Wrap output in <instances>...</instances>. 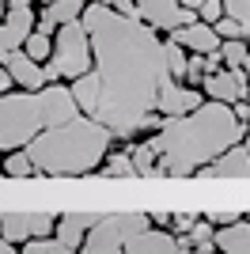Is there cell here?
<instances>
[{"label":"cell","instance_id":"9","mask_svg":"<svg viewBox=\"0 0 250 254\" xmlns=\"http://www.w3.org/2000/svg\"><path fill=\"white\" fill-rule=\"evenodd\" d=\"M201 91L216 103H235V99H247V72L243 64H220L216 72H208L201 80Z\"/></svg>","mask_w":250,"mask_h":254},{"label":"cell","instance_id":"22","mask_svg":"<svg viewBox=\"0 0 250 254\" xmlns=\"http://www.w3.org/2000/svg\"><path fill=\"white\" fill-rule=\"evenodd\" d=\"M19 247H23L27 254H64V251H68L57 235H31V239H23Z\"/></svg>","mask_w":250,"mask_h":254},{"label":"cell","instance_id":"24","mask_svg":"<svg viewBox=\"0 0 250 254\" xmlns=\"http://www.w3.org/2000/svg\"><path fill=\"white\" fill-rule=\"evenodd\" d=\"M163 61H167V72L175 76V80L186 76V50H182L178 42H171V38L163 42Z\"/></svg>","mask_w":250,"mask_h":254},{"label":"cell","instance_id":"17","mask_svg":"<svg viewBox=\"0 0 250 254\" xmlns=\"http://www.w3.org/2000/svg\"><path fill=\"white\" fill-rule=\"evenodd\" d=\"M212 243L216 251H228V254H250V220H228L220 224L216 232H212Z\"/></svg>","mask_w":250,"mask_h":254},{"label":"cell","instance_id":"37","mask_svg":"<svg viewBox=\"0 0 250 254\" xmlns=\"http://www.w3.org/2000/svg\"><path fill=\"white\" fill-rule=\"evenodd\" d=\"M243 144H247V152H250V126H247V133H243Z\"/></svg>","mask_w":250,"mask_h":254},{"label":"cell","instance_id":"7","mask_svg":"<svg viewBox=\"0 0 250 254\" xmlns=\"http://www.w3.org/2000/svg\"><path fill=\"white\" fill-rule=\"evenodd\" d=\"M53 212H0V235L19 247L31 235H53Z\"/></svg>","mask_w":250,"mask_h":254},{"label":"cell","instance_id":"20","mask_svg":"<svg viewBox=\"0 0 250 254\" xmlns=\"http://www.w3.org/2000/svg\"><path fill=\"white\" fill-rule=\"evenodd\" d=\"M0 171L8 179H31L34 175V163L27 156V148H8V156H0Z\"/></svg>","mask_w":250,"mask_h":254},{"label":"cell","instance_id":"21","mask_svg":"<svg viewBox=\"0 0 250 254\" xmlns=\"http://www.w3.org/2000/svg\"><path fill=\"white\" fill-rule=\"evenodd\" d=\"M129 159H133V171H136V175L152 179V171H156V148H152L148 140L133 144V148H129Z\"/></svg>","mask_w":250,"mask_h":254},{"label":"cell","instance_id":"35","mask_svg":"<svg viewBox=\"0 0 250 254\" xmlns=\"http://www.w3.org/2000/svg\"><path fill=\"white\" fill-rule=\"evenodd\" d=\"M178 4H182V8H193V11L201 8V0H178Z\"/></svg>","mask_w":250,"mask_h":254},{"label":"cell","instance_id":"29","mask_svg":"<svg viewBox=\"0 0 250 254\" xmlns=\"http://www.w3.org/2000/svg\"><path fill=\"white\" fill-rule=\"evenodd\" d=\"M220 15H224V0H201L197 19H205V23H216Z\"/></svg>","mask_w":250,"mask_h":254},{"label":"cell","instance_id":"11","mask_svg":"<svg viewBox=\"0 0 250 254\" xmlns=\"http://www.w3.org/2000/svg\"><path fill=\"white\" fill-rule=\"evenodd\" d=\"M201 87H189L175 76H167L163 84H159V95H156V114L163 118H175V114H189L193 106H201Z\"/></svg>","mask_w":250,"mask_h":254},{"label":"cell","instance_id":"18","mask_svg":"<svg viewBox=\"0 0 250 254\" xmlns=\"http://www.w3.org/2000/svg\"><path fill=\"white\" fill-rule=\"evenodd\" d=\"M91 224H95V212H64V216H57V224H53V235H57L68 251H80V243H83V235H87Z\"/></svg>","mask_w":250,"mask_h":254},{"label":"cell","instance_id":"12","mask_svg":"<svg viewBox=\"0 0 250 254\" xmlns=\"http://www.w3.org/2000/svg\"><path fill=\"white\" fill-rule=\"evenodd\" d=\"M189 239H178V235H171V228H156V224H148L144 232H136L125 239L122 251L129 254H175V251H186Z\"/></svg>","mask_w":250,"mask_h":254},{"label":"cell","instance_id":"25","mask_svg":"<svg viewBox=\"0 0 250 254\" xmlns=\"http://www.w3.org/2000/svg\"><path fill=\"white\" fill-rule=\"evenodd\" d=\"M247 38H220V57H224V64H243L247 61Z\"/></svg>","mask_w":250,"mask_h":254},{"label":"cell","instance_id":"13","mask_svg":"<svg viewBox=\"0 0 250 254\" xmlns=\"http://www.w3.org/2000/svg\"><path fill=\"white\" fill-rule=\"evenodd\" d=\"M34 15H38V11H31V4L4 11V19H0V57L11 53V50H19V46L27 42V34L34 31Z\"/></svg>","mask_w":250,"mask_h":254},{"label":"cell","instance_id":"28","mask_svg":"<svg viewBox=\"0 0 250 254\" xmlns=\"http://www.w3.org/2000/svg\"><path fill=\"white\" fill-rule=\"evenodd\" d=\"M224 15H231L243 27H250V0H224Z\"/></svg>","mask_w":250,"mask_h":254},{"label":"cell","instance_id":"31","mask_svg":"<svg viewBox=\"0 0 250 254\" xmlns=\"http://www.w3.org/2000/svg\"><path fill=\"white\" fill-rule=\"evenodd\" d=\"M106 8H114V11H122V15H136L140 19V11H136V4L133 0H103Z\"/></svg>","mask_w":250,"mask_h":254},{"label":"cell","instance_id":"26","mask_svg":"<svg viewBox=\"0 0 250 254\" xmlns=\"http://www.w3.org/2000/svg\"><path fill=\"white\" fill-rule=\"evenodd\" d=\"M189 247H197V251H216V243H212V224H205L201 216L193 220V228H189Z\"/></svg>","mask_w":250,"mask_h":254},{"label":"cell","instance_id":"30","mask_svg":"<svg viewBox=\"0 0 250 254\" xmlns=\"http://www.w3.org/2000/svg\"><path fill=\"white\" fill-rule=\"evenodd\" d=\"M193 220H197L193 212H171V224H167V228H175V232H189Z\"/></svg>","mask_w":250,"mask_h":254},{"label":"cell","instance_id":"27","mask_svg":"<svg viewBox=\"0 0 250 254\" xmlns=\"http://www.w3.org/2000/svg\"><path fill=\"white\" fill-rule=\"evenodd\" d=\"M212 31H216L220 38H247L250 42V27H243V23L231 19V15H220V19L212 23Z\"/></svg>","mask_w":250,"mask_h":254},{"label":"cell","instance_id":"34","mask_svg":"<svg viewBox=\"0 0 250 254\" xmlns=\"http://www.w3.org/2000/svg\"><path fill=\"white\" fill-rule=\"evenodd\" d=\"M11 251H19V247H15V243H8V239L0 235V254H11Z\"/></svg>","mask_w":250,"mask_h":254},{"label":"cell","instance_id":"36","mask_svg":"<svg viewBox=\"0 0 250 254\" xmlns=\"http://www.w3.org/2000/svg\"><path fill=\"white\" fill-rule=\"evenodd\" d=\"M23 4H34V0H8V8H23Z\"/></svg>","mask_w":250,"mask_h":254},{"label":"cell","instance_id":"15","mask_svg":"<svg viewBox=\"0 0 250 254\" xmlns=\"http://www.w3.org/2000/svg\"><path fill=\"white\" fill-rule=\"evenodd\" d=\"M0 64L11 72V80L19 87H27V91H34V87H46L50 80H46V68H42V61H34V57H27L23 53V46L19 50H11V53H4L0 57Z\"/></svg>","mask_w":250,"mask_h":254},{"label":"cell","instance_id":"14","mask_svg":"<svg viewBox=\"0 0 250 254\" xmlns=\"http://www.w3.org/2000/svg\"><path fill=\"white\" fill-rule=\"evenodd\" d=\"M167 38L178 42L186 53H212V50H220V34L212 31V23H205V19H193V23H186V27H175V31H167Z\"/></svg>","mask_w":250,"mask_h":254},{"label":"cell","instance_id":"8","mask_svg":"<svg viewBox=\"0 0 250 254\" xmlns=\"http://www.w3.org/2000/svg\"><path fill=\"white\" fill-rule=\"evenodd\" d=\"M136 11H140V19L152 23L159 34L175 31V27H186V23L197 19V11L193 8H182L178 0H133Z\"/></svg>","mask_w":250,"mask_h":254},{"label":"cell","instance_id":"2","mask_svg":"<svg viewBox=\"0 0 250 254\" xmlns=\"http://www.w3.org/2000/svg\"><path fill=\"white\" fill-rule=\"evenodd\" d=\"M247 122L231 114L228 103H208L193 106L189 114H175L163 118L159 129H152L148 144L156 148V171L152 179H189L201 163L216 159L220 152L243 140Z\"/></svg>","mask_w":250,"mask_h":254},{"label":"cell","instance_id":"16","mask_svg":"<svg viewBox=\"0 0 250 254\" xmlns=\"http://www.w3.org/2000/svg\"><path fill=\"white\" fill-rule=\"evenodd\" d=\"M83 4H87V0H50V4H46V11H38V15H34V31L53 34L57 27H61V23L80 19Z\"/></svg>","mask_w":250,"mask_h":254},{"label":"cell","instance_id":"4","mask_svg":"<svg viewBox=\"0 0 250 254\" xmlns=\"http://www.w3.org/2000/svg\"><path fill=\"white\" fill-rule=\"evenodd\" d=\"M80 106L72 99V87L64 80H53L46 87H11L0 95V152L23 148L34 133H42L46 126H57L68 114H76Z\"/></svg>","mask_w":250,"mask_h":254},{"label":"cell","instance_id":"23","mask_svg":"<svg viewBox=\"0 0 250 254\" xmlns=\"http://www.w3.org/2000/svg\"><path fill=\"white\" fill-rule=\"evenodd\" d=\"M50 50H53V34H46V31H31V34H27V42H23V53L34 57V61H46Z\"/></svg>","mask_w":250,"mask_h":254},{"label":"cell","instance_id":"10","mask_svg":"<svg viewBox=\"0 0 250 254\" xmlns=\"http://www.w3.org/2000/svg\"><path fill=\"white\" fill-rule=\"evenodd\" d=\"M193 175H197V179H250V152H247V144H239V140L228 144L216 159L201 163Z\"/></svg>","mask_w":250,"mask_h":254},{"label":"cell","instance_id":"3","mask_svg":"<svg viewBox=\"0 0 250 254\" xmlns=\"http://www.w3.org/2000/svg\"><path fill=\"white\" fill-rule=\"evenodd\" d=\"M110 140H114V133L103 122L76 110L64 122L34 133L23 148L31 156L38 179H80V175L99 171L103 156L110 152Z\"/></svg>","mask_w":250,"mask_h":254},{"label":"cell","instance_id":"32","mask_svg":"<svg viewBox=\"0 0 250 254\" xmlns=\"http://www.w3.org/2000/svg\"><path fill=\"white\" fill-rule=\"evenodd\" d=\"M11 87H15V80H11V72L0 64V95H4V91H11Z\"/></svg>","mask_w":250,"mask_h":254},{"label":"cell","instance_id":"5","mask_svg":"<svg viewBox=\"0 0 250 254\" xmlns=\"http://www.w3.org/2000/svg\"><path fill=\"white\" fill-rule=\"evenodd\" d=\"M42 68H46V80H50V84L53 80L72 84L76 76H83L91 68V42H87L83 19H68L53 31V50H50V57L42 61Z\"/></svg>","mask_w":250,"mask_h":254},{"label":"cell","instance_id":"38","mask_svg":"<svg viewBox=\"0 0 250 254\" xmlns=\"http://www.w3.org/2000/svg\"><path fill=\"white\" fill-rule=\"evenodd\" d=\"M4 11H8V0H0V19H4Z\"/></svg>","mask_w":250,"mask_h":254},{"label":"cell","instance_id":"33","mask_svg":"<svg viewBox=\"0 0 250 254\" xmlns=\"http://www.w3.org/2000/svg\"><path fill=\"white\" fill-rule=\"evenodd\" d=\"M148 216H152L156 228H167V224H171V212H148Z\"/></svg>","mask_w":250,"mask_h":254},{"label":"cell","instance_id":"39","mask_svg":"<svg viewBox=\"0 0 250 254\" xmlns=\"http://www.w3.org/2000/svg\"><path fill=\"white\" fill-rule=\"evenodd\" d=\"M42 4H50V0H42Z\"/></svg>","mask_w":250,"mask_h":254},{"label":"cell","instance_id":"6","mask_svg":"<svg viewBox=\"0 0 250 254\" xmlns=\"http://www.w3.org/2000/svg\"><path fill=\"white\" fill-rule=\"evenodd\" d=\"M152 216L148 212H110V216H95V224L87 228L80 251L87 254H114L125 247V239L136 232H144Z\"/></svg>","mask_w":250,"mask_h":254},{"label":"cell","instance_id":"1","mask_svg":"<svg viewBox=\"0 0 250 254\" xmlns=\"http://www.w3.org/2000/svg\"><path fill=\"white\" fill-rule=\"evenodd\" d=\"M80 19L91 42V68L68 84L76 106L103 122L118 140L159 129L163 114H156V95L171 76L159 31L136 15L106 8L103 0H87Z\"/></svg>","mask_w":250,"mask_h":254},{"label":"cell","instance_id":"19","mask_svg":"<svg viewBox=\"0 0 250 254\" xmlns=\"http://www.w3.org/2000/svg\"><path fill=\"white\" fill-rule=\"evenodd\" d=\"M99 175H103V179H136L129 152H106L103 163H99Z\"/></svg>","mask_w":250,"mask_h":254}]
</instances>
